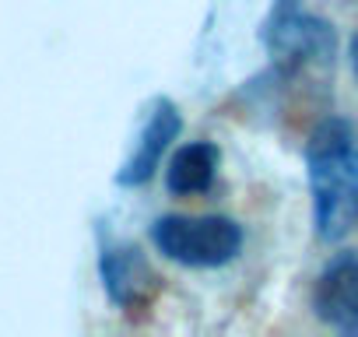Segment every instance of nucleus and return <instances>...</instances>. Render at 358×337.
Here are the masks:
<instances>
[{
  "instance_id": "f257e3e1",
  "label": "nucleus",
  "mask_w": 358,
  "mask_h": 337,
  "mask_svg": "<svg viewBox=\"0 0 358 337\" xmlns=\"http://www.w3.org/2000/svg\"><path fill=\"white\" fill-rule=\"evenodd\" d=\"M306 165L316 208V232L341 239L358 225V127L330 116L306 141Z\"/></svg>"
},
{
  "instance_id": "f03ea898",
  "label": "nucleus",
  "mask_w": 358,
  "mask_h": 337,
  "mask_svg": "<svg viewBox=\"0 0 358 337\" xmlns=\"http://www.w3.org/2000/svg\"><path fill=\"white\" fill-rule=\"evenodd\" d=\"M155 246L183 267H222L243 246V229L232 218H190L169 215L151 229Z\"/></svg>"
},
{
  "instance_id": "7ed1b4c3",
  "label": "nucleus",
  "mask_w": 358,
  "mask_h": 337,
  "mask_svg": "<svg viewBox=\"0 0 358 337\" xmlns=\"http://www.w3.org/2000/svg\"><path fill=\"white\" fill-rule=\"evenodd\" d=\"M264 46L281 74H295L313 64L334 60V32L327 22L309 15L299 0H274L264 25Z\"/></svg>"
},
{
  "instance_id": "20e7f679",
  "label": "nucleus",
  "mask_w": 358,
  "mask_h": 337,
  "mask_svg": "<svg viewBox=\"0 0 358 337\" xmlns=\"http://www.w3.org/2000/svg\"><path fill=\"white\" fill-rule=\"evenodd\" d=\"M313 309L341 334H358V257H337L316 281Z\"/></svg>"
},
{
  "instance_id": "39448f33",
  "label": "nucleus",
  "mask_w": 358,
  "mask_h": 337,
  "mask_svg": "<svg viewBox=\"0 0 358 337\" xmlns=\"http://www.w3.org/2000/svg\"><path fill=\"white\" fill-rule=\"evenodd\" d=\"M179 134V113L172 102H158L155 113L148 116L144 130H141V141L134 148V155L127 158V165L120 168V183L123 187H141L155 176V168L162 165V155L165 148L176 141Z\"/></svg>"
},
{
  "instance_id": "423d86ee",
  "label": "nucleus",
  "mask_w": 358,
  "mask_h": 337,
  "mask_svg": "<svg viewBox=\"0 0 358 337\" xmlns=\"http://www.w3.org/2000/svg\"><path fill=\"white\" fill-rule=\"evenodd\" d=\"M102 278H106V288L113 295V302L120 306H134L144 299V292L151 288V267L144 264L141 250H130V246H120V250H109L102 257Z\"/></svg>"
},
{
  "instance_id": "0eeeda50",
  "label": "nucleus",
  "mask_w": 358,
  "mask_h": 337,
  "mask_svg": "<svg viewBox=\"0 0 358 337\" xmlns=\"http://www.w3.org/2000/svg\"><path fill=\"white\" fill-rule=\"evenodd\" d=\"M215 173H218V148L215 144H187L179 148L165 168V183L172 194H204L211 183H215Z\"/></svg>"
},
{
  "instance_id": "6e6552de",
  "label": "nucleus",
  "mask_w": 358,
  "mask_h": 337,
  "mask_svg": "<svg viewBox=\"0 0 358 337\" xmlns=\"http://www.w3.org/2000/svg\"><path fill=\"white\" fill-rule=\"evenodd\" d=\"M351 64H355V74H358V32H355V43H351Z\"/></svg>"
}]
</instances>
